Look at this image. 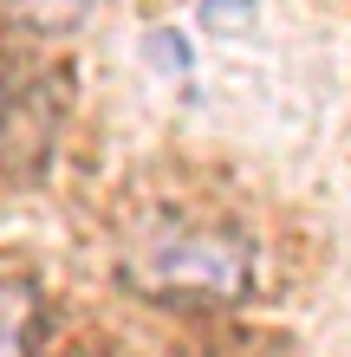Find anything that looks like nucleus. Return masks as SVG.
I'll return each mask as SVG.
<instances>
[{"label":"nucleus","instance_id":"obj_2","mask_svg":"<svg viewBox=\"0 0 351 357\" xmlns=\"http://www.w3.org/2000/svg\"><path fill=\"white\" fill-rule=\"evenodd\" d=\"M39 331V292L27 280H0V357H27Z\"/></svg>","mask_w":351,"mask_h":357},{"label":"nucleus","instance_id":"obj_1","mask_svg":"<svg viewBox=\"0 0 351 357\" xmlns=\"http://www.w3.org/2000/svg\"><path fill=\"white\" fill-rule=\"evenodd\" d=\"M130 280L163 292V299H241L247 292V247L228 234L150 241L130 260Z\"/></svg>","mask_w":351,"mask_h":357}]
</instances>
